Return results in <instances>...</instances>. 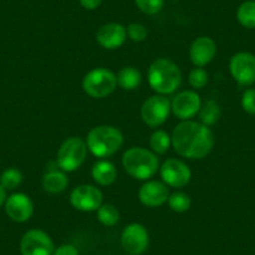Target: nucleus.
<instances>
[{
	"label": "nucleus",
	"instance_id": "obj_1",
	"mask_svg": "<svg viewBox=\"0 0 255 255\" xmlns=\"http://www.w3.org/2000/svg\"><path fill=\"white\" fill-rule=\"evenodd\" d=\"M171 145L180 156L203 159L214 146V134L209 127L202 123L183 120L174 129Z\"/></svg>",
	"mask_w": 255,
	"mask_h": 255
},
{
	"label": "nucleus",
	"instance_id": "obj_2",
	"mask_svg": "<svg viewBox=\"0 0 255 255\" xmlns=\"http://www.w3.org/2000/svg\"><path fill=\"white\" fill-rule=\"evenodd\" d=\"M148 82L151 89L158 94H170L180 85L181 73L174 61L159 58L149 67Z\"/></svg>",
	"mask_w": 255,
	"mask_h": 255
},
{
	"label": "nucleus",
	"instance_id": "obj_3",
	"mask_svg": "<svg viewBox=\"0 0 255 255\" xmlns=\"http://www.w3.org/2000/svg\"><path fill=\"white\" fill-rule=\"evenodd\" d=\"M123 134L112 125H99L88 133L87 146L97 158H109L123 145Z\"/></svg>",
	"mask_w": 255,
	"mask_h": 255
},
{
	"label": "nucleus",
	"instance_id": "obj_4",
	"mask_svg": "<svg viewBox=\"0 0 255 255\" xmlns=\"http://www.w3.org/2000/svg\"><path fill=\"white\" fill-rule=\"evenodd\" d=\"M123 166L131 178L138 180H148L156 174L159 169V159L155 153L140 146L128 149L123 155Z\"/></svg>",
	"mask_w": 255,
	"mask_h": 255
},
{
	"label": "nucleus",
	"instance_id": "obj_5",
	"mask_svg": "<svg viewBox=\"0 0 255 255\" xmlns=\"http://www.w3.org/2000/svg\"><path fill=\"white\" fill-rule=\"evenodd\" d=\"M87 153V143L78 136H72L64 140L59 148L56 164L64 173H72L84 163Z\"/></svg>",
	"mask_w": 255,
	"mask_h": 255
},
{
	"label": "nucleus",
	"instance_id": "obj_6",
	"mask_svg": "<svg viewBox=\"0 0 255 255\" xmlns=\"http://www.w3.org/2000/svg\"><path fill=\"white\" fill-rule=\"evenodd\" d=\"M117 75L105 68H97L88 73L83 79V89L89 97L105 98L117 88Z\"/></svg>",
	"mask_w": 255,
	"mask_h": 255
},
{
	"label": "nucleus",
	"instance_id": "obj_7",
	"mask_svg": "<svg viewBox=\"0 0 255 255\" xmlns=\"http://www.w3.org/2000/svg\"><path fill=\"white\" fill-rule=\"evenodd\" d=\"M171 110V103L164 95H153L141 107V119L148 127L158 128L166 122Z\"/></svg>",
	"mask_w": 255,
	"mask_h": 255
},
{
	"label": "nucleus",
	"instance_id": "obj_8",
	"mask_svg": "<svg viewBox=\"0 0 255 255\" xmlns=\"http://www.w3.org/2000/svg\"><path fill=\"white\" fill-rule=\"evenodd\" d=\"M230 74L235 82L243 87L255 83V55L248 51L238 53L230 59Z\"/></svg>",
	"mask_w": 255,
	"mask_h": 255
},
{
	"label": "nucleus",
	"instance_id": "obj_9",
	"mask_svg": "<svg viewBox=\"0 0 255 255\" xmlns=\"http://www.w3.org/2000/svg\"><path fill=\"white\" fill-rule=\"evenodd\" d=\"M20 253L21 255H53V240L43 230L31 229L21 238Z\"/></svg>",
	"mask_w": 255,
	"mask_h": 255
},
{
	"label": "nucleus",
	"instance_id": "obj_10",
	"mask_svg": "<svg viewBox=\"0 0 255 255\" xmlns=\"http://www.w3.org/2000/svg\"><path fill=\"white\" fill-rule=\"evenodd\" d=\"M103 203L102 191L94 185L83 184L70 193V204L80 212H95Z\"/></svg>",
	"mask_w": 255,
	"mask_h": 255
},
{
	"label": "nucleus",
	"instance_id": "obj_11",
	"mask_svg": "<svg viewBox=\"0 0 255 255\" xmlns=\"http://www.w3.org/2000/svg\"><path fill=\"white\" fill-rule=\"evenodd\" d=\"M122 247L129 255H140L148 249V230L138 223H133L124 228L122 233Z\"/></svg>",
	"mask_w": 255,
	"mask_h": 255
},
{
	"label": "nucleus",
	"instance_id": "obj_12",
	"mask_svg": "<svg viewBox=\"0 0 255 255\" xmlns=\"http://www.w3.org/2000/svg\"><path fill=\"white\" fill-rule=\"evenodd\" d=\"M160 176L164 184L171 188H183L190 181L191 171L184 161L168 159L160 168Z\"/></svg>",
	"mask_w": 255,
	"mask_h": 255
},
{
	"label": "nucleus",
	"instance_id": "obj_13",
	"mask_svg": "<svg viewBox=\"0 0 255 255\" xmlns=\"http://www.w3.org/2000/svg\"><path fill=\"white\" fill-rule=\"evenodd\" d=\"M202 108V99L198 93L193 90H184L179 93L171 102V110L174 115L181 120H190L199 113Z\"/></svg>",
	"mask_w": 255,
	"mask_h": 255
},
{
	"label": "nucleus",
	"instance_id": "obj_14",
	"mask_svg": "<svg viewBox=\"0 0 255 255\" xmlns=\"http://www.w3.org/2000/svg\"><path fill=\"white\" fill-rule=\"evenodd\" d=\"M168 185L158 180H149L139 189V200L148 208H158L168 202Z\"/></svg>",
	"mask_w": 255,
	"mask_h": 255
},
{
	"label": "nucleus",
	"instance_id": "obj_15",
	"mask_svg": "<svg viewBox=\"0 0 255 255\" xmlns=\"http://www.w3.org/2000/svg\"><path fill=\"white\" fill-rule=\"evenodd\" d=\"M5 212L11 220L16 223H24L33 215V202L28 195L23 193H15L5 200Z\"/></svg>",
	"mask_w": 255,
	"mask_h": 255
},
{
	"label": "nucleus",
	"instance_id": "obj_16",
	"mask_svg": "<svg viewBox=\"0 0 255 255\" xmlns=\"http://www.w3.org/2000/svg\"><path fill=\"white\" fill-rule=\"evenodd\" d=\"M217 54V44L209 36H200L191 43L189 56L197 68H203L214 59Z\"/></svg>",
	"mask_w": 255,
	"mask_h": 255
},
{
	"label": "nucleus",
	"instance_id": "obj_17",
	"mask_svg": "<svg viewBox=\"0 0 255 255\" xmlns=\"http://www.w3.org/2000/svg\"><path fill=\"white\" fill-rule=\"evenodd\" d=\"M127 35V28L122 24L108 23L100 26L97 31V41L104 49L114 50L125 43Z\"/></svg>",
	"mask_w": 255,
	"mask_h": 255
},
{
	"label": "nucleus",
	"instance_id": "obj_18",
	"mask_svg": "<svg viewBox=\"0 0 255 255\" xmlns=\"http://www.w3.org/2000/svg\"><path fill=\"white\" fill-rule=\"evenodd\" d=\"M117 175V168L109 160H98L93 165L92 176L95 183L99 184V185H110V184H113L115 181Z\"/></svg>",
	"mask_w": 255,
	"mask_h": 255
},
{
	"label": "nucleus",
	"instance_id": "obj_19",
	"mask_svg": "<svg viewBox=\"0 0 255 255\" xmlns=\"http://www.w3.org/2000/svg\"><path fill=\"white\" fill-rule=\"evenodd\" d=\"M68 178L64 174V171L50 170L44 175L43 178V188L44 190L50 193V194H58L65 190L68 186Z\"/></svg>",
	"mask_w": 255,
	"mask_h": 255
},
{
	"label": "nucleus",
	"instance_id": "obj_20",
	"mask_svg": "<svg viewBox=\"0 0 255 255\" xmlns=\"http://www.w3.org/2000/svg\"><path fill=\"white\" fill-rule=\"evenodd\" d=\"M117 82L122 89L134 90L140 85L141 74L134 67H124L118 73Z\"/></svg>",
	"mask_w": 255,
	"mask_h": 255
},
{
	"label": "nucleus",
	"instance_id": "obj_21",
	"mask_svg": "<svg viewBox=\"0 0 255 255\" xmlns=\"http://www.w3.org/2000/svg\"><path fill=\"white\" fill-rule=\"evenodd\" d=\"M237 19L244 28L255 29V0H247L239 5Z\"/></svg>",
	"mask_w": 255,
	"mask_h": 255
},
{
	"label": "nucleus",
	"instance_id": "obj_22",
	"mask_svg": "<svg viewBox=\"0 0 255 255\" xmlns=\"http://www.w3.org/2000/svg\"><path fill=\"white\" fill-rule=\"evenodd\" d=\"M199 118L202 124L207 125V127L214 125L220 118L219 104H218L215 100H207V102L202 105V108H200Z\"/></svg>",
	"mask_w": 255,
	"mask_h": 255
},
{
	"label": "nucleus",
	"instance_id": "obj_23",
	"mask_svg": "<svg viewBox=\"0 0 255 255\" xmlns=\"http://www.w3.org/2000/svg\"><path fill=\"white\" fill-rule=\"evenodd\" d=\"M149 144H150V148L153 150V153L163 155L170 148L171 136H169V134L166 131L156 130L151 134Z\"/></svg>",
	"mask_w": 255,
	"mask_h": 255
},
{
	"label": "nucleus",
	"instance_id": "obj_24",
	"mask_svg": "<svg viewBox=\"0 0 255 255\" xmlns=\"http://www.w3.org/2000/svg\"><path fill=\"white\" fill-rule=\"evenodd\" d=\"M97 218L105 227H114L120 219V214L113 204H102L97 210Z\"/></svg>",
	"mask_w": 255,
	"mask_h": 255
},
{
	"label": "nucleus",
	"instance_id": "obj_25",
	"mask_svg": "<svg viewBox=\"0 0 255 255\" xmlns=\"http://www.w3.org/2000/svg\"><path fill=\"white\" fill-rule=\"evenodd\" d=\"M21 181H23V174L15 168L6 169L0 175V185L5 190H14L20 185Z\"/></svg>",
	"mask_w": 255,
	"mask_h": 255
},
{
	"label": "nucleus",
	"instance_id": "obj_26",
	"mask_svg": "<svg viewBox=\"0 0 255 255\" xmlns=\"http://www.w3.org/2000/svg\"><path fill=\"white\" fill-rule=\"evenodd\" d=\"M168 204L173 212L175 213H185L190 209L191 200L188 194L183 191H175L168 198Z\"/></svg>",
	"mask_w": 255,
	"mask_h": 255
},
{
	"label": "nucleus",
	"instance_id": "obj_27",
	"mask_svg": "<svg viewBox=\"0 0 255 255\" xmlns=\"http://www.w3.org/2000/svg\"><path fill=\"white\" fill-rule=\"evenodd\" d=\"M140 11L148 15H155L163 9L164 0H134Z\"/></svg>",
	"mask_w": 255,
	"mask_h": 255
},
{
	"label": "nucleus",
	"instance_id": "obj_28",
	"mask_svg": "<svg viewBox=\"0 0 255 255\" xmlns=\"http://www.w3.org/2000/svg\"><path fill=\"white\" fill-rule=\"evenodd\" d=\"M209 82V75L203 68H195L189 74V84L195 89H203Z\"/></svg>",
	"mask_w": 255,
	"mask_h": 255
},
{
	"label": "nucleus",
	"instance_id": "obj_29",
	"mask_svg": "<svg viewBox=\"0 0 255 255\" xmlns=\"http://www.w3.org/2000/svg\"><path fill=\"white\" fill-rule=\"evenodd\" d=\"M127 34L128 36L135 43H140V41H144L148 36V30L144 25L139 23H130L127 28Z\"/></svg>",
	"mask_w": 255,
	"mask_h": 255
},
{
	"label": "nucleus",
	"instance_id": "obj_30",
	"mask_svg": "<svg viewBox=\"0 0 255 255\" xmlns=\"http://www.w3.org/2000/svg\"><path fill=\"white\" fill-rule=\"evenodd\" d=\"M242 107L248 114L255 115V89H247L243 93Z\"/></svg>",
	"mask_w": 255,
	"mask_h": 255
},
{
	"label": "nucleus",
	"instance_id": "obj_31",
	"mask_svg": "<svg viewBox=\"0 0 255 255\" xmlns=\"http://www.w3.org/2000/svg\"><path fill=\"white\" fill-rule=\"evenodd\" d=\"M53 255H79V252H78V249L74 245L64 244L60 245L58 249L54 250Z\"/></svg>",
	"mask_w": 255,
	"mask_h": 255
},
{
	"label": "nucleus",
	"instance_id": "obj_32",
	"mask_svg": "<svg viewBox=\"0 0 255 255\" xmlns=\"http://www.w3.org/2000/svg\"><path fill=\"white\" fill-rule=\"evenodd\" d=\"M79 3L87 10H94V9L99 8L102 0H79Z\"/></svg>",
	"mask_w": 255,
	"mask_h": 255
},
{
	"label": "nucleus",
	"instance_id": "obj_33",
	"mask_svg": "<svg viewBox=\"0 0 255 255\" xmlns=\"http://www.w3.org/2000/svg\"><path fill=\"white\" fill-rule=\"evenodd\" d=\"M5 200H6V193H5V189L3 186L0 185V207L3 204H5Z\"/></svg>",
	"mask_w": 255,
	"mask_h": 255
}]
</instances>
